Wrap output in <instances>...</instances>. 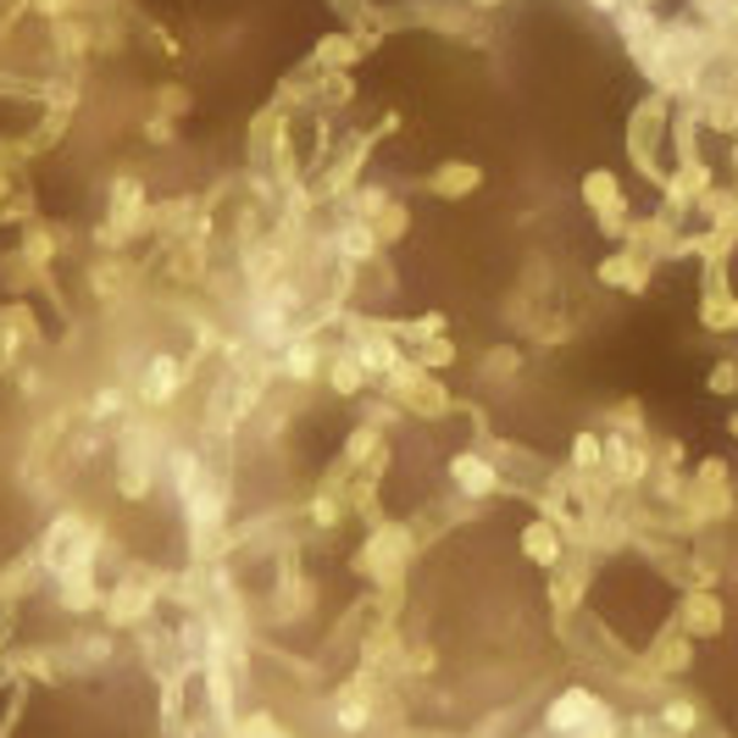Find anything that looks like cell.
I'll return each instance as SVG.
<instances>
[{
	"label": "cell",
	"mask_w": 738,
	"mask_h": 738,
	"mask_svg": "<svg viewBox=\"0 0 738 738\" xmlns=\"http://www.w3.org/2000/svg\"><path fill=\"white\" fill-rule=\"evenodd\" d=\"M689 627L694 633H716L722 627V606L716 600H689Z\"/></svg>",
	"instance_id": "7a4b0ae2"
},
{
	"label": "cell",
	"mask_w": 738,
	"mask_h": 738,
	"mask_svg": "<svg viewBox=\"0 0 738 738\" xmlns=\"http://www.w3.org/2000/svg\"><path fill=\"white\" fill-rule=\"evenodd\" d=\"M595 722H606V711H600V700H595L589 689L561 694V700H555V711H550V727H555V733H572V738L589 733Z\"/></svg>",
	"instance_id": "6da1fadb"
}]
</instances>
